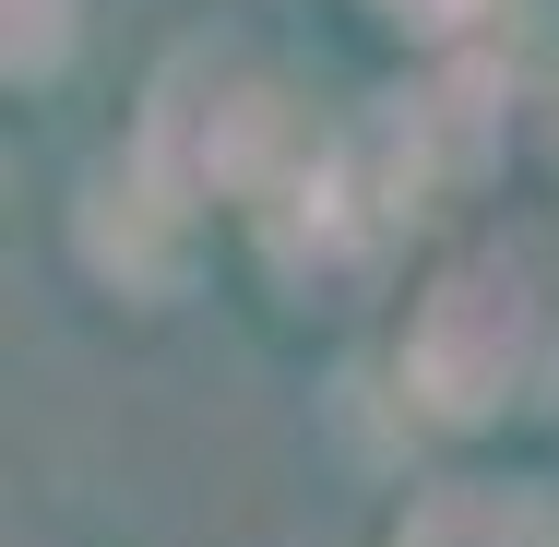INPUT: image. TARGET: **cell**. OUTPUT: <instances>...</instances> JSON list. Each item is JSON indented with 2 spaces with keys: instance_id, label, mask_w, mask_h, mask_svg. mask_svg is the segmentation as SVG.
I'll return each instance as SVG.
<instances>
[{
  "instance_id": "cell-1",
  "label": "cell",
  "mask_w": 559,
  "mask_h": 547,
  "mask_svg": "<svg viewBox=\"0 0 559 547\" xmlns=\"http://www.w3.org/2000/svg\"><path fill=\"white\" fill-rule=\"evenodd\" d=\"M548 369H559V274H548V250L488 238V250H464V262L429 274V298L405 322V393L441 429L512 417Z\"/></svg>"
},
{
  "instance_id": "cell-2",
  "label": "cell",
  "mask_w": 559,
  "mask_h": 547,
  "mask_svg": "<svg viewBox=\"0 0 559 547\" xmlns=\"http://www.w3.org/2000/svg\"><path fill=\"white\" fill-rule=\"evenodd\" d=\"M143 167L179 203H274L310 167V119L250 48H179L143 108Z\"/></svg>"
},
{
  "instance_id": "cell-3",
  "label": "cell",
  "mask_w": 559,
  "mask_h": 547,
  "mask_svg": "<svg viewBox=\"0 0 559 547\" xmlns=\"http://www.w3.org/2000/svg\"><path fill=\"white\" fill-rule=\"evenodd\" d=\"M179 215H191V203H179V191H167L143 155L84 179V250L108 262L119 286H155V274H167V250H179Z\"/></svg>"
},
{
  "instance_id": "cell-4",
  "label": "cell",
  "mask_w": 559,
  "mask_h": 547,
  "mask_svg": "<svg viewBox=\"0 0 559 547\" xmlns=\"http://www.w3.org/2000/svg\"><path fill=\"white\" fill-rule=\"evenodd\" d=\"M393 547H559V500L536 488H429Z\"/></svg>"
},
{
  "instance_id": "cell-5",
  "label": "cell",
  "mask_w": 559,
  "mask_h": 547,
  "mask_svg": "<svg viewBox=\"0 0 559 547\" xmlns=\"http://www.w3.org/2000/svg\"><path fill=\"white\" fill-rule=\"evenodd\" d=\"M72 60V0H12V84H48Z\"/></svg>"
},
{
  "instance_id": "cell-6",
  "label": "cell",
  "mask_w": 559,
  "mask_h": 547,
  "mask_svg": "<svg viewBox=\"0 0 559 547\" xmlns=\"http://www.w3.org/2000/svg\"><path fill=\"white\" fill-rule=\"evenodd\" d=\"M381 12H393L405 36H476V24H488V0H381Z\"/></svg>"
}]
</instances>
